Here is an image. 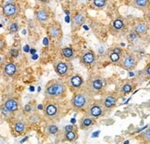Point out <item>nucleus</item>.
<instances>
[{
    "mask_svg": "<svg viewBox=\"0 0 150 144\" xmlns=\"http://www.w3.org/2000/svg\"><path fill=\"white\" fill-rule=\"evenodd\" d=\"M28 128V122L24 119H16L13 121V130L17 134L22 135L27 131Z\"/></svg>",
    "mask_w": 150,
    "mask_h": 144,
    "instance_id": "obj_17",
    "label": "nucleus"
},
{
    "mask_svg": "<svg viewBox=\"0 0 150 144\" xmlns=\"http://www.w3.org/2000/svg\"><path fill=\"white\" fill-rule=\"evenodd\" d=\"M40 1H42V2H45L47 0H40Z\"/></svg>",
    "mask_w": 150,
    "mask_h": 144,
    "instance_id": "obj_38",
    "label": "nucleus"
},
{
    "mask_svg": "<svg viewBox=\"0 0 150 144\" xmlns=\"http://www.w3.org/2000/svg\"><path fill=\"white\" fill-rule=\"evenodd\" d=\"M122 56V55L115 53V52H113V51H110V53H109V60H110L111 62H113V63H119Z\"/></svg>",
    "mask_w": 150,
    "mask_h": 144,
    "instance_id": "obj_29",
    "label": "nucleus"
},
{
    "mask_svg": "<svg viewBox=\"0 0 150 144\" xmlns=\"http://www.w3.org/2000/svg\"><path fill=\"white\" fill-rule=\"evenodd\" d=\"M119 99H120V95L115 91V92H108V93L102 94V97L99 101H101V103L105 107L106 110L109 112L116 107Z\"/></svg>",
    "mask_w": 150,
    "mask_h": 144,
    "instance_id": "obj_8",
    "label": "nucleus"
},
{
    "mask_svg": "<svg viewBox=\"0 0 150 144\" xmlns=\"http://www.w3.org/2000/svg\"><path fill=\"white\" fill-rule=\"evenodd\" d=\"M68 88L63 79H53L45 85V99L49 101H60L67 96Z\"/></svg>",
    "mask_w": 150,
    "mask_h": 144,
    "instance_id": "obj_1",
    "label": "nucleus"
},
{
    "mask_svg": "<svg viewBox=\"0 0 150 144\" xmlns=\"http://www.w3.org/2000/svg\"><path fill=\"white\" fill-rule=\"evenodd\" d=\"M34 111H35V108H34V106L32 102L27 103V104L23 107V113L25 115H29L30 113H33Z\"/></svg>",
    "mask_w": 150,
    "mask_h": 144,
    "instance_id": "obj_28",
    "label": "nucleus"
},
{
    "mask_svg": "<svg viewBox=\"0 0 150 144\" xmlns=\"http://www.w3.org/2000/svg\"><path fill=\"white\" fill-rule=\"evenodd\" d=\"M111 51H113V52H115V53H118V54H120V55H122V53H123V50L122 49V48H113L112 49H111Z\"/></svg>",
    "mask_w": 150,
    "mask_h": 144,
    "instance_id": "obj_33",
    "label": "nucleus"
},
{
    "mask_svg": "<svg viewBox=\"0 0 150 144\" xmlns=\"http://www.w3.org/2000/svg\"><path fill=\"white\" fill-rule=\"evenodd\" d=\"M2 14L8 19H16L20 14V8L16 3L7 2L2 6Z\"/></svg>",
    "mask_w": 150,
    "mask_h": 144,
    "instance_id": "obj_11",
    "label": "nucleus"
},
{
    "mask_svg": "<svg viewBox=\"0 0 150 144\" xmlns=\"http://www.w3.org/2000/svg\"><path fill=\"white\" fill-rule=\"evenodd\" d=\"M77 128L75 125H67L65 126V128H64V131L65 132H69V131H71V130H75Z\"/></svg>",
    "mask_w": 150,
    "mask_h": 144,
    "instance_id": "obj_34",
    "label": "nucleus"
},
{
    "mask_svg": "<svg viewBox=\"0 0 150 144\" xmlns=\"http://www.w3.org/2000/svg\"><path fill=\"white\" fill-rule=\"evenodd\" d=\"M142 138L145 142L149 143L150 141V129H146V132H144V134L142 135Z\"/></svg>",
    "mask_w": 150,
    "mask_h": 144,
    "instance_id": "obj_32",
    "label": "nucleus"
},
{
    "mask_svg": "<svg viewBox=\"0 0 150 144\" xmlns=\"http://www.w3.org/2000/svg\"><path fill=\"white\" fill-rule=\"evenodd\" d=\"M3 104L5 105V107L8 109V111H10L12 113H16L17 111H19L20 109V101L19 99H17L15 97H8L5 100Z\"/></svg>",
    "mask_w": 150,
    "mask_h": 144,
    "instance_id": "obj_14",
    "label": "nucleus"
},
{
    "mask_svg": "<svg viewBox=\"0 0 150 144\" xmlns=\"http://www.w3.org/2000/svg\"><path fill=\"white\" fill-rule=\"evenodd\" d=\"M135 86H136V84L132 81V80H125V81H123L122 84L120 86L118 91L116 92L120 95V97H124L134 91Z\"/></svg>",
    "mask_w": 150,
    "mask_h": 144,
    "instance_id": "obj_13",
    "label": "nucleus"
},
{
    "mask_svg": "<svg viewBox=\"0 0 150 144\" xmlns=\"http://www.w3.org/2000/svg\"><path fill=\"white\" fill-rule=\"evenodd\" d=\"M132 5L138 9L146 10L149 6V0H132Z\"/></svg>",
    "mask_w": 150,
    "mask_h": 144,
    "instance_id": "obj_22",
    "label": "nucleus"
},
{
    "mask_svg": "<svg viewBox=\"0 0 150 144\" xmlns=\"http://www.w3.org/2000/svg\"><path fill=\"white\" fill-rule=\"evenodd\" d=\"M94 100L95 99L93 96L82 88L73 93L71 101V105L75 112L85 113Z\"/></svg>",
    "mask_w": 150,
    "mask_h": 144,
    "instance_id": "obj_2",
    "label": "nucleus"
},
{
    "mask_svg": "<svg viewBox=\"0 0 150 144\" xmlns=\"http://www.w3.org/2000/svg\"><path fill=\"white\" fill-rule=\"evenodd\" d=\"M96 119L91 117L85 113L83 115L82 118H81L79 121V128L82 130H86V129L92 128V126L96 124Z\"/></svg>",
    "mask_w": 150,
    "mask_h": 144,
    "instance_id": "obj_16",
    "label": "nucleus"
},
{
    "mask_svg": "<svg viewBox=\"0 0 150 144\" xmlns=\"http://www.w3.org/2000/svg\"><path fill=\"white\" fill-rule=\"evenodd\" d=\"M129 37H130V38H132V41H134V40H135V39L138 37V36H137V34H136L134 32H132V33L130 34V36H129Z\"/></svg>",
    "mask_w": 150,
    "mask_h": 144,
    "instance_id": "obj_36",
    "label": "nucleus"
},
{
    "mask_svg": "<svg viewBox=\"0 0 150 144\" xmlns=\"http://www.w3.org/2000/svg\"><path fill=\"white\" fill-rule=\"evenodd\" d=\"M93 5L96 9H103L107 5V0H93Z\"/></svg>",
    "mask_w": 150,
    "mask_h": 144,
    "instance_id": "obj_30",
    "label": "nucleus"
},
{
    "mask_svg": "<svg viewBox=\"0 0 150 144\" xmlns=\"http://www.w3.org/2000/svg\"><path fill=\"white\" fill-rule=\"evenodd\" d=\"M19 30H20V26L17 22H12L8 27V31L10 34H16L19 32Z\"/></svg>",
    "mask_w": 150,
    "mask_h": 144,
    "instance_id": "obj_31",
    "label": "nucleus"
},
{
    "mask_svg": "<svg viewBox=\"0 0 150 144\" xmlns=\"http://www.w3.org/2000/svg\"><path fill=\"white\" fill-rule=\"evenodd\" d=\"M47 132L49 135H57L59 132V128L57 125L52 124L47 126Z\"/></svg>",
    "mask_w": 150,
    "mask_h": 144,
    "instance_id": "obj_27",
    "label": "nucleus"
},
{
    "mask_svg": "<svg viewBox=\"0 0 150 144\" xmlns=\"http://www.w3.org/2000/svg\"><path fill=\"white\" fill-rule=\"evenodd\" d=\"M106 86H107L106 80L100 74H92L83 83V89H84L86 92H88L93 97H96L105 93Z\"/></svg>",
    "mask_w": 150,
    "mask_h": 144,
    "instance_id": "obj_3",
    "label": "nucleus"
},
{
    "mask_svg": "<svg viewBox=\"0 0 150 144\" xmlns=\"http://www.w3.org/2000/svg\"><path fill=\"white\" fill-rule=\"evenodd\" d=\"M10 53H11V56H13V57H18V55H19V51H18V50H16V49H11Z\"/></svg>",
    "mask_w": 150,
    "mask_h": 144,
    "instance_id": "obj_35",
    "label": "nucleus"
},
{
    "mask_svg": "<svg viewBox=\"0 0 150 144\" xmlns=\"http://www.w3.org/2000/svg\"><path fill=\"white\" fill-rule=\"evenodd\" d=\"M149 68H150V65H149V64H147V65H146V68L145 69V73H146V76H147V77H149V76H150V73H149Z\"/></svg>",
    "mask_w": 150,
    "mask_h": 144,
    "instance_id": "obj_37",
    "label": "nucleus"
},
{
    "mask_svg": "<svg viewBox=\"0 0 150 144\" xmlns=\"http://www.w3.org/2000/svg\"><path fill=\"white\" fill-rule=\"evenodd\" d=\"M60 56L63 60L68 61H71L74 60V58H75V51L71 47L63 48L60 50Z\"/></svg>",
    "mask_w": 150,
    "mask_h": 144,
    "instance_id": "obj_20",
    "label": "nucleus"
},
{
    "mask_svg": "<svg viewBox=\"0 0 150 144\" xmlns=\"http://www.w3.org/2000/svg\"><path fill=\"white\" fill-rule=\"evenodd\" d=\"M43 114L47 120L57 122L64 114V108L59 101L45 100V105L43 106Z\"/></svg>",
    "mask_w": 150,
    "mask_h": 144,
    "instance_id": "obj_4",
    "label": "nucleus"
},
{
    "mask_svg": "<svg viewBox=\"0 0 150 144\" xmlns=\"http://www.w3.org/2000/svg\"><path fill=\"white\" fill-rule=\"evenodd\" d=\"M47 36L51 40H55V41L60 40L63 33H62V28L59 22H57V21L50 22L47 27Z\"/></svg>",
    "mask_w": 150,
    "mask_h": 144,
    "instance_id": "obj_10",
    "label": "nucleus"
},
{
    "mask_svg": "<svg viewBox=\"0 0 150 144\" xmlns=\"http://www.w3.org/2000/svg\"><path fill=\"white\" fill-rule=\"evenodd\" d=\"M107 113L108 111L103 106L99 100H94V101L91 103V105L87 109V111L85 112L86 114L95 119H98L100 117L105 116Z\"/></svg>",
    "mask_w": 150,
    "mask_h": 144,
    "instance_id": "obj_7",
    "label": "nucleus"
},
{
    "mask_svg": "<svg viewBox=\"0 0 150 144\" xmlns=\"http://www.w3.org/2000/svg\"><path fill=\"white\" fill-rule=\"evenodd\" d=\"M85 22V18L82 13H76L72 18V24L74 27L80 28Z\"/></svg>",
    "mask_w": 150,
    "mask_h": 144,
    "instance_id": "obj_23",
    "label": "nucleus"
},
{
    "mask_svg": "<svg viewBox=\"0 0 150 144\" xmlns=\"http://www.w3.org/2000/svg\"><path fill=\"white\" fill-rule=\"evenodd\" d=\"M78 138H79V135H78L77 129H75V130H71L69 132H65L63 140L69 141V142H75L78 140Z\"/></svg>",
    "mask_w": 150,
    "mask_h": 144,
    "instance_id": "obj_21",
    "label": "nucleus"
},
{
    "mask_svg": "<svg viewBox=\"0 0 150 144\" xmlns=\"http://www.w3.org/2000/svg\"><path fill=\"white\" fill-rule=\"evenodd\" d=\"M81 63L85 67H91L93 66L96 61V55L93 50H86L80 58Z\"/></svg>",
    "mask_w": 150,
    "mask_h": 144,
    "instance_id": "obj_12",
    "label": "nucleus"
},
{
    "mask_svg": "<svg viewBox=\"0 0 150 144\" xmlns=\"http://www.w3.org/2000/svg\"><path fill=\"white\" fill-rule=\"evenodd\" d=\"M111 27L114 30V32H120L122 31V29L125 27V22L122 19L120 18H117L116 20H114L112 24H111Z\"/></svg>",
    "mask_w": 150,
    "mask_h": 144,
    "instance_id": "obj_24",
    "label": "nucleus"
},
{
    "mask_svg": "<svg viewBox=\"0 0 150 144\" xmlns=\"http://www.w3.org/2000/svg\"><path fill=\"white\" fill-rule=\"evenodd\" d=\"M54 69L56 73L61 78H68L72 74L73 66L71 61H68L65 60H59L55 62Z\"/></svg>",
    "mask_w": 150,
    "mask_h": 144,
    "instance_id": "obj_5",
    "label": "nucleus"
},
{
    "mask_svg": "<svg viewBox=\"0 0 150 144\" xmlns=\"http://www.w3.org/2000/svg\"><path fill=\"white\" fill-rule=\"evenodd\" d=\"M18 73V66L15 62L9 61L5 64L3 68V74L7 77H13Z\"/></svg>",
    "mask_w": 150,
    "mask_h": 144,
    "instance_id": "obj_18",
    "label": "nucleus"
},
{
    "mask_svg": "<svg viewBox=\"0 0 150 144\" xmlns=\"http://www.w3.org/2000/svg\"><path fill=\"white\" fill-rule=\"evenodd\" d=\"M83 83H84V80H83V76L79 73L71 74V76L68 77V80L66 81L68 89L71 92H72V93L82 89L83 86Z\"/></svg>",
    "mask_w": 150,
    "mask_h": 144,
    "instance_id": "obj_9",
    "label": "nucleus"
},
{
    "mask_svg": "<svg viewBox=\"0 0 150 144\" xmlns=\"http://www.w3.org/2000/svg\"><path fill=\"white\" fill-rule=\"evenodd\" d=\"M134 32L137 34L138 37L146 36L148 34V25L145 21H139L134 25Z\"/></svg>",
    "mask_w": 150,
    "mask_h": 144,
    "instance_id": "obj_19",
    "label": "nucleus"
},
{
    "mask_svg": "<svg viewBox=\"0 0 150 144\" xmlns=\"http://www.w3.org/2000/svg\"><path fill=\"white\" fill-rule=\"evenodd\" d=\"M34 16H35V20L39 24H45L50 18V11L48 9L40 8L35 11Z\"/></svg>",
    "mask_w": 150,
    "mask_h": 144,
    "instance_id": "obj_15",
    "label": "nucleus"
},
{
    "mask_svg": "<svg viewBox=\"0 0 150 144\" xmlns=\"http://www.w3.org/2000/svg\"><path fill=\"white\" fill-rule=\"evenodd\" d=\"M0 112H1V114L2 116L6 119V120H9L12 118V113H11L10 111H8L7 108L5 107L4 104H2L1 106H0Z\"/></svg>",
    "mask_w": 150,
    "mask_h": 144,
    "instance_id": "obj_26",
    "label": "nucleus"
},
{
    "mask_svg": "<svg viewBox=\"0 0 150 144\" xmlns=\"http://www.w3.org/2000/svg\"><path fill=\"white\" fill-rule=\"evenodd\" d=\"M27 116H28V118H27L28 124H32V125L38 123L40 121V118H41V116H40L39 113L36 111H34L33 113L27 115Z\"/></svg>",
    "mask_w": 150,
    "mask_h": 144,
    "instance_id": "obj_25",
    "label": "nucleus"
},
{
    "mask_svg": "<svg viewBox=\"0 0 150 144\" xmlns=\"http://www.w3.org/2000/svg\"><path fill=\"white\" fill-rule=\"evenodd\" d=\"M137 63H138V60L134 53L126 52L120 58L118 64L126 71H132L136 68Z\"/></svg>",
    "mask_w": 150,
    "mask_h": 144,
    "instance_id": "obj_6",
    "label": "nucleus"
}]
</instances>
